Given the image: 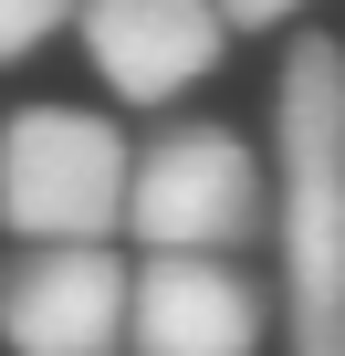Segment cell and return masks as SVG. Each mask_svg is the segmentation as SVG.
Here are the masks:
<instances>
[{"label": "cell", "mask_w": 345, "mask_h": 356, "mask_svg": "<svg viewBox=\"0 0 345 356\" xmlns=\"http://www.w3.org/2000/svg\"><path fill=\"white\" fill-rule=\"evenodd\" d=\"M272 262L283 356H345V53L303 32L272 84Z\"/></svg>", "instance_id": "6da1fadb"}, {"label": "cell", "mask_w": 345, "mask_h": 356, "mask_svg": "<svg viewBox=\"0 0 345 356\" xmlns=\"http://www.w3.org/2000/svg\"><path fill=\"white\" fill-rule=\"evenodd\" d=\"M136 147L94 105H22L0 126V220L22 241H115Z\"/></svg>", "instance_id": "7a4b0ae2"}, {"label": "cell", "mask_w": 345, "mask_h": 356, "mask_svg": "<svg viewBox=\"0 0 345 356\" xmlns=\"http://www.w3.org/2000/svg\"><path fill=\"white\" fill-rule=\"evenodd\" d=\"M272 220L262 200V157L230 126H167L136 147V189H126V231L146 252H251Z\"/></svg>", "instance_id": "3957f363"}, {"label": "cell", "mask_w": 345, "mask_h": 356, "mask_svg": "<svg viewBox=\"0 0 345 356\" xmlns=\"http://www.w3.org/2000/svg\"><path fill=\"white\" fill-rule=\"evenodd\" d=\"M136 262L115 241H22L0 262V346L11 356H126Z\"/></svg>", "instance_id": "277c9868"}, {"label": "cell", "mask_w": 345, "mask_h": 356, "mask_svg": "<svg viewBox=\"0 0 345 356\" xmlns=\"http://www.w3.org/2000/svg\"><path fill=\"white\" fill-rule=\"evenodd\" d=\"M272 293L241 252H146L126 293V356H262Z\"/></svg>", "instance_id": "5b68a950"}, {"label": "cell", "mask_w": 345, "mask_h": 356, "mask_svg": "<svg viewBox=\"0 0 345 356\" xmlns=\"http://www.w3.org/2000/svg\"><path fill=\"white\" fill-rule=\"evenodd\" d=\"M84 53L126 105H167L189 95L220 53H230V11L220 0H84Z\"/></svg>", "instance_id": "8992f818"}, {"label": "cell", "mask_w": 345, "mask_h": 356, "mask_svg": "<svg viewBox=\"0 0 345 356\" xmlns=\"http://www.w3.org/2000/svg\"><path fill=\"white\" fill-rule=\"evenodd\" d=\"M74 22V0H0V63H22V53H42L53 32Z\"/></svg>", "instance_id": "52a82bcc"}, {"label": "cell", "mask_w": 345, "mask_h": 356, "mask_svg": "<svg viewBox=\"0 0 345 356\" xmlns=\"http://www.w3.org/2000/svg\"><path fill=\"white\" fill-rule=\"evenodd\" d=\"M220 11H230V32H272V22L303 11V0H220Z\"/></svg>", "instance_id": "ba28073f"}]
</instances>
